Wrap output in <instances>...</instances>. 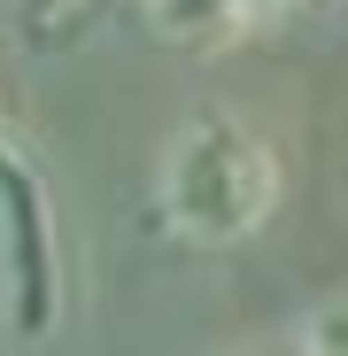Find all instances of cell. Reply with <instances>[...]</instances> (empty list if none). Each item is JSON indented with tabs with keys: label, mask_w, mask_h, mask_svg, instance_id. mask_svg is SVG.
Returning <instances> with one entry per match:
<instances>
[{
	"label": "cell",
	"mask_w": 348,
	"mask_h": 356,
	"mask_svg": "<svg viewBox=\"0 0 348 356\" xmlns=\"http://www.w3.org/2000/svg\"><path fill=\"white\" fill-rule=\"evenodd\" d=\"M155 209L163 225L194 248H232L279 209V155L263 132H248L240 116H194L179 124V140L163 147L155 170Z\"/></svg>",
	"instance_id": "1"
},
{
	"label": "cell",
	"mask_w": 348,
	"mask_h": 356,
	"mask_svg": "<svg viewBox=\"0 0 348 356\" xmlns=\"http://www.w3.org/2000/svg\"><path fill=\"white\" fill-rule=\"evenodd\" d=\"M0 225H8V271H16V325L47 333L54 310V209H47V178L16 147V132L0 124Z\"/></svg>",
	"instance_id": "2"
},
{
	"label": "cell",
	"mask_w": 348,
	"mask_h": 356,
	"mask_svg": "<svg viewBox=\"0 0 348 356\" xmlns=\"http://www.w3.org/2000/svg\"><path fill=\"white\" fill-rule=\"evenodd\" d=\"M140 8H147V24H155L163 39H209V31H232L224 0H140Z\"/></svg>",
	"instance_id": "3"
},
{
	"label": "cell",
	"mask_w": 348,
	"mask_h": 356,
	"mask_svg": "<svg viewBox=\"0 0 348 356\" xmlns=\"http://www.w3.org/2000/svg\"><path fill=\"white\" fill-rule=\"evenodd\" d=\"M302 356H348V310H333V318H317V325L302 333Z\"/></svg>",
	"instance_id": "4"
},
{
	"label": "cell",
	"mask_w": 348,
	"mask_h": 356,
	"mask_svg": "<svg viewBox=\"0 0 348 356\" xmlns=\"http://www.w3.org/2000/svg\"><path fill=\"white\" fill-rule=\"evenodd\" d=\"M286 8H302V0H224L232 31H240V24H271V16H286Z\"/></svg>",
	"instance_id": "5"
},
{
	"label": "cell",
	"mask_w": 348,
	"mask_h": 356,
	"mask_svg": "<svg viewBox=\"0 0 348 356\" xmlns=\"http://www.w3.org/2000/svg\"><path fill=\"white\" fill-rule=\"evenodd\" d=\"M286 356H302V348H286Z\"/></svg>",
	"instance_id": "6"
}]
</instances>
